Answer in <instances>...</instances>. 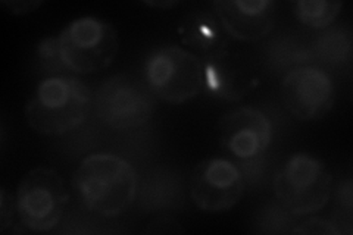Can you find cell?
Returning <instances> with one entry per match:
<instances>
[{
    "mask_svg": "<svg viewBox=\"0 0 353 235\" xmlns=\"http://www.w3.org/2000/svg\"><path fill=\"white\" fill-rule=\"evenodd\" d=\"M218 140L240 161H255L272 141V124L262 110L241 106L227 112L218 122Z\"/></svg>",
    "mask_w": 353,
    "mask_h": 235,
    "instance_id": "30bf717a",
    "label": "cell"
},
{
    "mask_svg": "<svg viewBox=\"0 0 353 235\" xmlns=\"http://www.w3.org/2000/svg\"><path fill=\"white\" fill-rule=\"evenodd\" d=\"M211 8L227 34L239 41H259L277 22V2L274 0H215Z\"/></svg>",
    "mask_w": 353,
    "mask_h": 235,
    "instance_id": "7c38bea8",
    "label": "cell"
},
{
    "mask_svg": "<svg viewBox=\"0 0 353 235\" xmlns=\"http://www.w3.org/2000/svg\"><path fill=\"white\" fill-rule=\"evenodd\" d=\"M324 46H331V49H319L327 62H343L350 53V40L341 34H324L321 39Z\"/></svg>",
    "mask_w": 353,
    "mask_h": 235,
    "instance_id": "2e32d148",
    "label": "cell"
},
{
    "mask_svg": "<svg viewBox=\"0 0 353 235\" xmlns=\"http://www.w3.org/2000/svg\"><path fill=\"white\" fill-rule=\"evenodd\" d=\"M203 90L209 97L223 102H239L258 85L249 61L230 48L202 59Z\"/></svg>",
    "mask_w": 353,
    "mask_h": 235,
    "instance_id": "8fae6325",
    "label": "cell"
},
{
    "mask_svg": "<svg viewBox=\"0 0 353 235\" xmlns=\"http://www.w3.org/2000/svg\"><path fill=\"white\" fill-rule=\"evenodd\" d=\"M2 5L8 8L10 14L14 15H27L36 10L43 5L41 0H2Z\"/></svg>",
    "mask_w": 353,
    "mask_h": 235,
    "instance_id": "d6986e66",
    "label": "cell"
},
{
    "mask_svg": "<svg viewBox=\"0 0 353 235\" xmlns=\"http://www.w3.org/2000/svg\"><path fill=\"white\" fill-rule=\"evenodd\" d=\"M72 188L93 214L115 218L125 212L137 194V174L132 165L114 153L88 154L77 166Z\"/></svg>",
    "mask_w": 353,
    "mask_h": 235,
    "instance_id": "6da1fadb",
    "label": "cell"
},
{
    "mask_svg": "<svg viewBox=\"0 0 353 235\" xmlns=\"http://www.w3.org/2000/svg\"><path fill=\"white\" fill-rule=\"evenodd\" d=\"M272 188L287 212L294 216H309L328 205L333 175L321 159L296 153L275 174Z\"/></svg>",
    "mask_w": 353,
    "mask_h": 235,
    "instance_id": "3957f363",
    "label": "cell"
},
{
    "mask_svg": "<svg viewBox=\"0 0 353 235\" xmlns=\"http://www.w3.org/2000/svg\"><path fill=\"white\" fill-rule=\"evenodd\" d=\"M15 198L21 225L32 232H48L59 225L70 194L57 171L37 166L22 176Z\"/></svg>",
    "mask_w": 353,
    "mask_h": 235,
    "instance_id": "52a82bcc",
    "label": "cell"
},
{
    "mask_svg": "<svg viewBox=\"0 0 353 235\" xmlns=\"http://www.w3.org/2000/svg\"><path fill=\"white\" fill-rule=\"evenodd\" d=\"M339 203L341 205V209H346V212H352V183L350 180L341 183L339 187Z\"/></svg>",
    "mask_w": 353,
    "mask_h": 235,
    "instance_id": "ffe728a7",
    "label": "cell"
},
{
    "mask_svg": "<svg viewBox=\"0 0 353 235\" xmlns=\"http://www.w3.org/2000/svg\"><path fill=\"white\" fill-rule=\"evenodd\" d=\"M281 100L290 115L299 121H318L333 109V78L316 66H297L283 78Z\"/></svg>",
    "mask_w": 353,
    "mask_h": 235,
    "instance_id": "9c48e42d",
    "label": "cell"
},
{
    "mask_svg": "<svg viewBox=\"0 0 353 235\" xmlns=\"http://www.w3.org/2000/svg\"><path fill=\"white\" fill-rule=\"evenodd\" d=\"M292 234H325V235H336L341 231L336 227L334 222L325 221L323 218H307L301 222L299 225L290 229Z\"/></svg>",
    "mask_w": 353,
    "mask_h": 235,
    "instance_id": "e0dca14e",
    "label": "cell"
},
{
    "mask_svg": "<svg viewBox=\"0 0 353 235\" xmlns=\"http://www.w3.org/2000/svg\"><path fill=\"white\" fill-rule=\"evenodd\" d=\"M59 50L72 74L90 75L109 68L119 50L117 30L97 17L71 21L58 36Z\"/></svg>",
    "mask_w": 353,
    "mask_h": 235,
    "instance_id": "277c9868",
    "label": "cell"
},
{
    "mask_svg": "<svg viewBox=\"0 0 353 235\" xmlns=\"http://www.w3.org/2000/svg\"><path fill=\"white\" fill-rule=\"evenodd\" d=\"M17 210V198L8 193L6 188L0 190V232H6L14 225Z\"/></svg>",
    "mask_w": 353,
    "mask_h": 235,
    "instance_id": "ac0fdd59",
    "label": "cell"
},
{
    "mask_svg": "<svg viewBox=\"0 0 353 235\" xmlns=\"http://www.w3.org/2000/svg\"><path fill=\"white\" fill-rule=\"evenodd\" d=\"M343 2L331 0H299L292 3L294 17L306 27L314 30H324L330 27L339 17Z\"/></svg>",
    "mask_w": 353,
    "mask_h": 235,
    "instance_id": "5bb4252c",
    "label": "cell"
},
{
    "mask_svg": "<svg viewBox=\"0 0 353 235\" xmlns=\"http://www.w3.org/2000/svg\"><path fill=\"white\" fill-rule=\"evenodd\" d=\"M145 3L152 8H162V9H171L179 5V2H145Z\"/></svg>",
    "mask_w": 353,
    "mask_h": 235,
    "instance_id": "44dd1931",
    "label": "cell"
},
{
    "mask_svg": "<svg viewBox=\"0 0 353 235\" xmlns=\"http://www.w3.org/2000/svg\"><path fill=\"white\" fill-rule=\"evenodd\" d=\"M97 118L114 130H136L153 118L158 97L146 80L131 74L106 78L93 94Z\"/></svg>",
    "mask_w": 353,
    "mask_h": 235,
    "instance_id": "5b68a950",
    "label": "cell"
},
{
    "mask_svg": "<svg viewBox=\"0 0 353 235\" xmlns=\"http://www.w3.org/2000/svg\"><path fill=\"white\" fill-rule=\"evenodd\" d=\"M183 46L201 59L218 54L230 48V36L214 10H193L179 25Z\"/></svg>",
    "mask_w": 353,
    "mask_h": 235,
    "instance_id": "4fadbf2b",
    "label": "cell"
},
{
    "mask_svg": "<svg viewBox=\"0 0 353 235\" xmlns=\"http://www.w3.org/2000/svg\"><path fill=\"white\" fill-rule=\"evenodd\" d=\"M37 68L44 78L68 75V68H66L61 50H59V40L58 36L43 39L37 46Z\"/></svg>",
    "mask_w": 353,
    "mask_h": 235,
    "instance_id": "9a60e30c",
    "label": "cell"
},
{
    "mask_svg": "<svg viewBox=\"0 0 353 235\" xmlns=\"http://www.w3.org/2000/svg\"><path fill=\"white\" fill-rule=\"evenodd\" d=\"M93 109V93L71 75L44 78L26 105V119L31 130L58 137L79 128Z\"/></svg>",
    "mask_w": 353,
    "mask_h": 235,
    "instance_id": "7a4b0ae2",
    "label": "cell"
},
{
    "mask_svg": "<svg viewBox=\"0 0 353 235\" xmlns=\"http://www.w3.org/2000/svg\"><path fill=\"white\" fill-rule=\"evenodd\" d=\"M145 80L158 99L181 105L203 90L202 59L180 46L153 50L145 63Z\"/></svg>",
    "mask_w": 353,
    "mask_h": 235,
    "instance_id": "8992f818",
    "label": "cell"
},
{
    "mask_svg": "<svg viewBox=\"0 0 353 235\" xmlns=\"http://www.w3.org/2000/svg\"><path fill=\"white\" fill-rule=\"evenodd\" d=\"M246 190L245 175L231 161L209 158L199 162L190 176V197L194 206L209 214L234 207Z\"/></svg>",
    "mask_w": 353,
    "mask_h": 235,
    "instance_id": "ba28073f",
    "label": "cell"
}]
</instances>
